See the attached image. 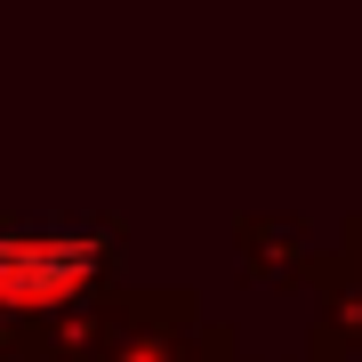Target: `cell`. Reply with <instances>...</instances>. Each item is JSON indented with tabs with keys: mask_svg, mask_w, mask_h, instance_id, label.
Listing matches in <instances>:
<instances>
[{
	"mask_svg": "<svg viewBox=\"0 0 362 362\" xmlns=\"http://www.w3.org/2000/svg\"><path fill=\"white\" fill-rule=\"evenodd\" d=\"M105 250L89 233H0V298L8 306H57L97 274Z\"/></svg>",
	"mask_w": 362,
	"mask_h": 362,
	"instance_id": "cell-1",
	"label": "cell"
}]
</instances>
